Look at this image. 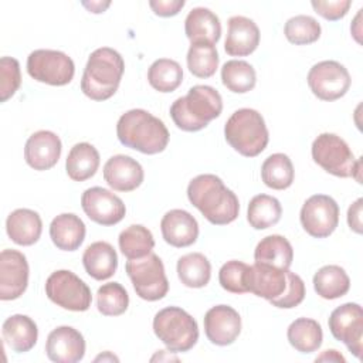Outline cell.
Wrapping results in <instances>:
<instances>
[{
    "mask_svg": "<svg viewBox=\"0 0 363 363\" xmlns=\"http://www.w3.org/2000/svg\"><path fill=\"white\" fill-rule=\"evenodd\" d=\"M189 201L214 225L233 223L240 213V201L223 180L210 173L199 174L187 186Z\"/></svg>",
    "mask_w": 363,
    "mask_h": 363,
    "instance_id": "1",
    "label": "cell"
},
{
    "mask_svg": "<svg viewBox=\"0 0 363 363\" xmlns=\"http://www.w3.org/2000/svg\"><path fill=\"white\" fill-rule=\"evenodd\" d=\"M118 140L145 155H156L166 149L169 130L162 119L145 109H130L116 123Z\"/></svg>",
    "mask_w": 363,
    "mask_h": 363,
    "instance_id": "2",
    "label": "cell"
},
{
    "mask_svg": "<svg viewBox=\"0 0 363 363\" xmlns=\"http://www.w3.org/2000/svg\"><path fill=\"white\" fill-rule=\"evenodd\" d=\"M223 112V98L210 85H194L187 95L177 98L170 106L174 125L184 132H199Z\"/></svg>",
    "mask_w": 363,
    "mask_h": 363,
    "instance_id": "3",
    "label": "cell"
},
{
    "mask_svg": "<svg viewBox=\"0 0 363 363\" xmlns=\"http://www.w3.org/2000/svg\"><path fill=\"white\" fill-rule=\"evenodd\" d=\"M125 62L122 55L109 47H101L91 52L82 78L81 91L94 101H106L119 88Z\"/></svg>",
    "mask_w": 363,
    "mask_h": 363,
    "instance_id": "4",
    "label": "cell"
},
{
    "mask_svg": "<svg viewBox=\"0 0 363 363\" xmlns=\"http://www.w3.org/2000/svg\"><path fill=\"white\" fill-rule=\"evenodd\" d=\"M224 136L227 143L245 157L258 156L269 140L262 115L251 108H241L227 119Z\"/></svg>",
    "mask_w": 363,
    "mask_h": 363,
    "instance_id": "5",
    "label": "cell"
},
{
    "mask_svg": "<svg viewBox=\"0 0 363 363\" xmlns=\"http://www.w3.org/2000/svg\"><path fill=\"white\" fill-rule=\"evenodd\" d=\"M153 332L156 337L174 353L189 352L199 340L196 319L179 306L160 309L153 318Z\"/></svg>",
    "mask_w": 363,
    "mask_h": 363,
    "instance_id": "6",
    "label": "cell"
},
{
    "mask_svg": "<svg viewBox=\"0 0 363 363\" xmlns=\"http://www.w3.org/2000/svg\"><path fill=\"white\" fill-rule=\"evenodd\" d=\"M313 162L336 177H354L360 182V159H356L349 145L335 133H320L311 147Z\"/></svg>",
    "mask_w": 363,
    "mask_h": 363,
    "instance_id": "7",
    "label": "cell"
},
{
    "mask_svg": "<svg viewBox=\"0 0 363 363\" xmlns=\"http://www.w3.org/2000/svg\"><path fill=\"white\" fill-rule=\"evenodd\" d=\"M125 271L139 298L153 302L167 295L169 281L164 272V265L155 252L142 258L128 259Z\"/></svg>",
    "mask_w": 363,
    "mask_h": 363,
    "instance_id": "8",
    "label": "cell"
},
{
    "mask_svg": "<svg viewBox=\"0 0 363 363\" xmlns=\"http://www.w3.org/2000/svg\"><path fill=\"white\" fill-rule=\"evenodd\" d=\"M44 288L48 299L62 309L84 312L91 306L89 286L69 269L54 271L47 278Z\"/></svg>",
    "mask_w": 363,
    "mask_h": 363,
    "instance_id": "9",
    "label": "cell"
},
{
    "mask_svg": "<svg viewBox=\"0 0 363 363\" xmlns=\"http://www.w3.org/2000/svg\"><path fill=\"white\" fill-rule=\"evenodd\" d=\"M27 72L38 82L62 86L72 81L75 65L65 52L41 48L34 50L27 57Z\"/></svg>",
    "mask_w": 363,
    "mask_h": 363,
    "instance_id": "10",
    "label": "cell"
},
{
    "mask_svg": "<svg viewBox=\"0 0 363 363\" xmlns=\"http://www.w3.org/2000/svg\"><path fill=\"white\" fill-rule=\"evenodd\" d=\"M312 94L322 101H336L346 95L350 88V74L345 65L333 60L315 64L306 77Z\"/></svg>",
    "mask_w": 363,
    "mask_h": 363,
    "instance_id": "11",
    "label": "cell"
},
{
    "mask_svg": "<svg viewBox=\"0 0 363 363\" xmlns=\"http://www.w3.org/2000/svg\"><path fill=\"white\" fill-rule=\"evenodd\" d=\"M299 220L311 237L326 238L339 224V206L330 196L313 194L303 203Z\"/></svg>",
    "mask_w": 363,
    "mask_h": 363,
    "instance_id": "12",
    "label": "cell"
},
{
    "mask_svg": "<svg viewBox=\"0 0 363 363\" xmlns=\"http://www.w3.org/2000/svg\"><path fill=\"white\" fill-rule=\"evenodd\" d=\"M332 336L345 343L349 352L357 359L362 357L363 342V311L359 303L347 302L332 311L329 320Z\"/></svg>",
    "mask_w": 363,
    "mask_h": 363,
    "instance_id": "13",
    "label": "cell"
},
{
    "mask_svg": "<svg viewBox=\"0 0 363 363\" xmlns=\"http://www.w3.org/2000/svg\"><path fill=\"white\" fill-rule=\"evenodd\" d=\"M84 213L96 224L115 225L126 214L123 201L108 189L95 186L86 189L81 196Z\"/></svg>",
    "mask_w": 363,
    "mask_h": 363,
    "instance_id": "14",
    "label": "cell"
},
{
    "mask_svg": "<svg viewBox=\"0 0 363 363\" xmlns=\"http://www.w3.org/2000/svg\"><path fill=\"white\" fill-rule=\"evenodd\" d=\"M28 262L23 252L6 248L0 252V299L20 298L28 285Z\"/></svg>",
    "mask_w": 363,
    "mask_h": 363,
    "instance_id": "15",
    "label": "cell"
},
{
    "mask_svg": "<svg viewBox=\"0 0 363 363\" xmlns=\"http://www.w3.org/2000/svg\"><path fill=\"white\" fill-rule=\"evenodd\" d=\"M204 333L217 346H228L241 332L240 313L228 305H216L204 315Z\"/></svg>",
    "mask_w": 363,
    "mask_h": 363,
    "instance_id": "16",
    "label": "cell"
},
{
    "mask_svg": "<svg viewBox=\"0 0 363 363\" xmlns=\"http://www.w3.org/2000/svg\"><path fill=\"white\" fill-rule=\"evenodd\" d=\"M45 353L55 363H77L84 359L85 339L72 326H58L47 336Z\"/></svg>",
    "mask_w": 363,
    "mask_h": 363,
    "instance_id": "17",
    "label": "cell"
},
{
    "mask_svg": "<svg viewBox=\"0 0 363 363\" xmlns=\"http://www.w3.org/2000/svg\"><path fill=\"white\" fill-rule=\"evenodd\" d=\"M62 150L61 139L51 130L34 132L26 142L24 159L30 167L43 172L54 167Z\"/></svg>",
    "mask_w": 363,
    "mask_h": 363,
    "instance_id": "18",
    "label": "cell"
},
{
    "mask_svg": "<svg viewBox=\"0 0 363 363\" xmlns=\"http://www.w3.org/2000/svg\"><path fill=\"white\" fill-rule=\"evenodd\" d=\"M245 284L248 292L268 301L277 299L286 289V269H279L268 264L255 262L254 265L248 267Z\"/></svg>",
    "mask_w": 363,
    "mask_h": 363,
    "instance_id": "19",
    "label": "cell"
},
{
    "mask_svg": "<svg viewBox=\"0 0 363 363\" xmlns=\"http://www.w3.org/2000/svg\"><path fill=\"white\" fill-rule=\"evenodd\" d=\"M143 167L130 156L115 155L104 164V180L116 191H132L143 183Z\"/></svg>",
    "mask_w": 363,
    "mask_h": 363,
    "instance_id": "20",
    "label": "cell"
},
{
    "mask_svg": "<svg viewBox=\"0 0 363 363\" xmlns=\"http://www.w3.org/2000/svg\"><path fill=\"white\" fill-rule=\"evenodd\" d=\"M163 240L176 248L189 247L199 237V223L186 210L173 208L167 211L160 221Z\"/></svg>",
    "mask_w": 363,
    "mask_h": 363,
    "instance_id": "21",
    "label": "cell"
},
{
    "mask_svg": "<svg viewBox=\"0 0 363 363\" xmlns=\"http://www.w3.org/2000/svg\"><path fill=\"white\" fill-rule=\"evenodd\" d=\"M259 35V28L254 20L244 16H233L228 18L224 50L231 57H247L257 50Z\"/></svg>",
    "mask_w": 363,
    "mask_h": 363,
    "instance_id": "22",
    "label": "cell"
},
{
    "mask_svg": "<svg viewBox=\"0 0 363 363\" xmlns=\"http://www.w3.org/2000/svg\"><path fill=\"white\" fill-rule=\"evenodd\" d=\"M9 238L17 245L28 247L35 244L43 233V221L37 211L30 208H17L6 220Z\"/></svg>",
    "mask_w": 363,
    "mask_h": 363,
    "instance_id": "23",
    "label": "cell"
},
{
    "mask_svg": "<svg viewBox=\"0 0 363 363\" xmlns=\"http://www.w3.org/2000/svg\"><path fill=\"white\" fill-rule=\"evenodd\" d=\"M184 33L191 44H217L221 37V23L217 14L206 7H194L184 20Z\"/></svg>",
    "mask_w": 363,
    "mask_h": 363,
    "instance_id": "24",
    "label": "cell"
},
{
    "mask_svg": "<svg viewBox=\"0 0 363 363\" xmlns=\"http://www.w3.org/2000/svg\"><path fill=\"white\" fill-rule=\"evenodd\" d=\"M4 343L16 353H26L34 347L38 339L35 322L21 313L9 316L1 326Z\"/></svg>",
    "mask_w": 363,
    "mask_h": 363,
    "instance_id": "25",
    "label": "cell"
},
{
    "mask_svg": "<svg viewBox=\"0 0 363 363\" xmlns=\"http://www.w3.org/2000/svg\"><path fill=\"white\" fill-rule=\"evenodd\" d=\"M85 224L74 213H62L52 218L50 237L52 244L62 251H75L85 240Z\"/></svg>",
    "mask_w": 363,
    "mask_h": 363,
    "instance_id": "26",
    "label": "cell"
},
{
    "mask_svg": "<svg viewBox=\"0 0 363 363\" xmlns=\"http://www.w3.org/2000/svg\"><path fill=\"white\" fill-rule=\"evenodd\" d=\"M82 264L89 277L96 281L111 278L118 268V254L106 241H95L82 254Z\"/></svg>",
    "mask_w": 363,
    "mask_h": 363,
    "instance_id": "27",
    "label": "cell"
},
{
    "mask_svg": "<svg viewBox=\"0 0 363 363\" xmlns=\"http://www.w3.org/2000/svg\"><path fill=\"white\" fill-rule=\"evenodd\" d=\"M99 162L96 147L88 142H81L71 147L65 160V170L71 180L85 182L96 173Z\"/></svg>",
    "mask_w": 363,
    "mask_h": 363,
    "instance_id": "28",
    "label": "cell"
},
{
    "mask_svg": "<svg viewBox=\"0 0 363 363\" xmlns=\"http://www.w3.org/2000/svg\"><path fill=\"white\" fill-rule=\"evenodd\" d=\"M255 262L268 264L279 269H289L294 259V250L291 242L279 234L264 237L254 251Z\"/></svg>",
    "mask_w": 363,
    "mask_h": 363,
    "instance_id": "29",
    "label": "cell"
},
{
    "mask_svg": "<svg viewBox=\"0 0 363 363\" xmlns=\"http://www.w3.org/2000/svg\"><path fill=\"white\" fill-rule=\"evenodd\" d=\"M286 337L295 350L301 353H313L322 345L323 332L318 320L311 318H298L288 326Z\"/></svg>",
    "mask_w": 363,
    "mask_h": 363,
    "instance_id": "30",
    "label": "cell"
},
{
    "mask_svg": "<svg viewBox=\"0 0 363 363\" xmlns=\"http://www.w3.org/2000/svg\"><path fill=\"white\" fill-rule=\"evenodd\" d=\"M315 292L323 299H337L350 289V278L339 265H325L313 275Z\"/></svg>",
    "mask_w": 363,
    "mask_h": 363,
    "instance_id": "31",
    "label": "cell"
},
{
    "mask_svg": "<svg viewBox=\"0 0 363 363\" xmlns=\"http://www.w3.org/2000/svg\"><path fill=\"white\" fill-rule=\"evenodd\" d=\"M177 277L187 288H203L211 278V264L201 252H190L179 258Z\"/></svg>",
    "mask_w": 363,
    "mask_h": 363,
    "instance_id": "32",
    "label": "cell"
},
{
    "mask_svg": "<svg viewBox=\"0 0 363 363\" xmlns=\"http://www.w3.org/2000/svg\"><path fill=\"white\" fill-rule=\"evenodd\" d=\"M282 216V207L278 199L269 194H257L250 200L247 220L255 230H265L275 225Z\"/></svg>",
    "mask_w": 363,
    "mask_h": 363,
    "instance_id": "33",
    "label": "cell"
},
{
    "mask_svg": "<svg viewBox=\"0 0 363 363\" xmlns=\"http://www.w3.org/2000/svg\"><path fill=\"white\" fill-rule=\"evenodd\" d=\"M294 164L285 153H274L268 156L261 166V179L269 189L285 190L294 183Z\"/></svg>",
    "mask_w": 363,
    "mask_h": 363,
    "instance_id": "34",
    "label": "cell"
},
{
    "mask_svg": "<svg viewBox=\"0 0 363 363\" xmlns=\"http://www.w3.org/2000/svg\"><path fill=\"white\" fill-rule=\"evenodd\" d=\"M121 252L128 259L146 257L155 247V238L149 228L142 224H132L121 231L118 237Z\"/></svg>",
    "mask_w": 363,
    "mask_h": 363,
    "instance_id": "35",
    "label": "cell"
},
{
    "mask_svg": "<svg viewBox=\"0 0 363 363\" xmlns=\"http://www.w3.org/2000/svg\"><path fill=\"white\" fill-rule=\"evenodd\" d=\"M147 81L150 86L159 92H173L183 81L182 65L170 58H159L149 67Z\"/></svg>",
    "mask_w": 363,
    "mask_h": 363,
    "instance_id": "36",
    "label": "cell"
},
{
    "mask_svg": "<svg viewBox=\"0 0 363 363\" xmlns=\"http://www.w3.org/2000/svg\"><path fill=\"white\" fill-rule=\"evenodd\" d=\"M223 85L234 94H245L254 89L257 74L254 67L242 60H230L221 68Z\"/></svg>",
    "mask_w": 363,
    "mask_h": 363,
    "instance_id": "37",
    "label": "cell"
},
{
    "mask_svg": "<svg viewBox=\"0 0 363 363\" xmlns=\"http://www.w3.org/2000/svg\"><path fill=\"white\" fill-rule=\"evenodd\" d=\"M187 68L197 78H210L218 68V52L213 44L194 43L187 51Z\"/></svg>",
    "mask_w": 363,
    "mask_h": 363,
    "instance_id": "38",
    "label": "cell"
},
{
    "mask_svg": "<svg viewBox=\"0 0 363 363\" xmlns=\"http://www.w3.org/2000/svg\"><path fill=\"white\" fill-rule=\"evenodd\" d=\"M129 295L119 282H108L96 291V308L104 316H119L126 312Z\"/></svg>",
    "mask_w": 363,
    "mask_h": 363,
    "instance_id": "39",
    "label": "cell"
},
{
    "mask_svg": "<svg viewBox=\"0 0 363 363\" xmlns=\"http://www.w3.org/2000/svg\"><path fill=\"white\" fill-rule=\"evenodd\" d=\"M320 33V24L313 17L306 14L294 16L284 26L286 40L295 45L312 44L319 40Z\"/></svg>",
    "mask_w": 363,
    "mask_h": 363,
    "instance_id": "40",
    "label": "cell"
},
{
    "mask_svg": "<svg viewBox=\"0 0 363 363\" xmlns=\"http://www.w3.org/2000/svg\"><path fill=\"white\" fill-rule=\"evenodd\" d=\"M248 267L242 261L231 259L227 261L218 271V282L223 289L231 294H245L248 292L245 277Z\"/></svg>",
    "mask_w": 363,
    "mask_h": 363,
    "instance_id": "41",
    "label": "cell"
},
{
    "mask_svg": "<svg viewBox=\"0 0 363 363\" xmlns=\"http://www.w3.org/2000/svg\"><path fill=\"white\" fill-rule=\"evenodd\" d=\"M21 84L20 64L13 57H1L0 60V101L10 99Z\"/></svg>",
    "mask_w": 363,
    "mask_h": 363,
    "instance_id": "42",
    "label": "cell"
},
{
    "mask_svg": "<svg viewBox=\"0 0 363 363\" xmlns=\"http://www.w3.org/2000/svg\"><path fill=\"white\" fill-rule=\"evenodd\" d=\"M286 275H288V285L285 292L279 298L269 301L274 306L282 308V309L295 308L305 298V284L302 278L289 269H286Z\"/></svg>",
    "mask_w": 363,
    "mask_h": 363,
    "instance_id": "43",
    "label": "cell"
},
{
    "mask_svg": "<svg viewBox=\"0 0 363 363\" xmlns=\"http://www.w3.org/2000/svg\"><path fill=\"white\" fill-rule=\"evenodd\" d=\"M311 6L323 18H326L329 21H336V20L343 18L347 14V11L352 6V1L350 0H335V1L312 0Z\"/></svg>",
    "mask_w": 363,
    "mask_h": 363,
    "instance_id": "44",
    "label": "cell"
},
{
    "mask_svg": "<svg viewBox=\"0 0 363 363\" xmlns=\"http://www.w3.org/2000/svg\"><path fill=\"white\" fill-rule=\"evenodd\" d=\"M149 6L156 16L172 17L184 7V0H150Z\"/></svg>",
    "mask_w": 363,
    "mask_h": 363,
    "instance_id": "45",
    "label": "cell"
},
{
    "mask_svg": "<svg viewBox=\"0 0 363 363\" xmlns=\"http://www.w3.org/2000/svg\"><path fill=\"white\" fill-rule=\"evenodd\" d=\"M362 199H357L347 210V224L350 230H353L357 234H362L363 225H362Z\"/></svg>",
    "mask_w": 363,
    "mask_h": 363,
    "instance_id": "46",
    "label": "cell"
},
{
    "mask_svg": "<svg viewBox=\"0 0 363 363\" xmlns=\"http://www.w3.org/2000/svg\"><path fill=\"white\" fill-rule=\"evenodd\" d=\"M316 362H337V363H345L346 359L335 349H329L322 352V354H319L316 359Z\"/></svg>",
    "mask_w": 363,
    "mask_h": 363,
    "instance_id": "47",
    "label": "cell"
},
{
    "mask_svg": "<svg viewBox=\"0 0 363 363\" xmlns=\"http://www.w3.org/2000/svg\"><path fill=\"white\" fill-rule=\"evenodd\" d=\"M91 13H104V10L105 9H108L109 7V1H106V3H102V1H91V3H86V1H84L82 3Z\"/></svg>",
    "mask_w": 363,
    "mask_h": 363,
    "instance_id": "48",
    "label": "cell"
},
{
    "mask_svg": "<svg viewBox=\"0 0 363 363\" xmlns=\"http://www.w3.org/2000/svg\"><path fill=\"white\" fill-rule=\"evenodd\" d=\"M106 359H109V360H116V362H118V357H115V356H113V354H111L109 352H106L105 354L98 356V357L95 359V362H98V360H106Z\"/></svg>",
    "mask_w": 363,
    "mask_h": 363,
    "instance_id": "49",
    "label": "cell"
}]
</instances>
